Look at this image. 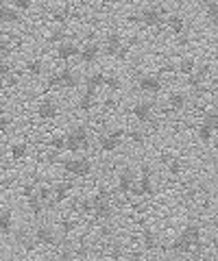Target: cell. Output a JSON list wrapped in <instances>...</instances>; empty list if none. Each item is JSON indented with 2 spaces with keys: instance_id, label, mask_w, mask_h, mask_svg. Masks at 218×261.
I'll use <instances>...</instances> for the list:
<instances>
[{
  "instance_id": "1",
  "label": "cell",
  "mask_w": 218,
  "mask_h": 261,
  "mask_svg": "<svg viewBox=\"0 0 218 261\" xmlns=\"http://www.w3.org/2000/svg\"><path fill=\"white\" fill-rule=\"evenodd\" d=\"M63 140H66V150H70V152H83L90 148V133H87L85 126L70 128L68 133L63 135Z\"/></svg>"
},
{
  "instance_id": "2",
  "label": "cell",
  "mask_w": 218,
  "mask_h": 261,
  "mask_svg": "<svg viewBox=\"0 0 218 261\" xmlns=\"http://www.w3.org/2000/svg\"><path fill=\"white\" fill-rule=\"evenodd\" d=\"M61 166L63 170H66L68 174L72 176H79V178H85V176H90L92 174V161L87 159V157H70V159H63L61 161Z\"/></svg>"
},
{
  "instance_id": "3",
  "label": "cell",
  "mask_w": 218,
  "mask_h": 261,
  "mask_svg": "<svg viewBox=\"0 0 218 261\" xmlns=\"http://www.w3.org/2000/svg\"><path fill=\"white\" fill-rule=\"evenodd\" d=\"M138 18L140 24H144L147 29H157L166 20V9H161V7H144V9H140Z\"/></svg>"
},
{
  "instance_id": "4",
  "label": "cell",
  "mask_w": 218,
  "mask_h": 261,
  "mask_svg": "<svg viewBox=\"0 0 218 261\" xmlns=\"http://www.w3.org/2000/svg\"><path fill=\"white\" fill-rule=\"evenodd\" d=\"M127 135V130L123 128H116V130H111V133H105L99 137V148L103 152H116L120 146H123V137Z\"/></svg>"
},
{
  "instance_id": "5",
  "label": "cell",
  "mask_w": 218,
  "mask_h": 261,
  "mask_svg": "<svg viewBox=\"0 0 218 261\" xmlns=\"http://www.w3.org/2000/svg\"><path fill=\"white\" fill-rule=\"evenodd\" d=\"M81 83L79 74L72 68H63L59 74H55L51 79V87H63V89H75Z\"/></svg>"
},
{
  "instance_id": "6",
  "label": "cell",
  "mask_w": 218,
  "mask_h": 261,
  "mask_svg": "<svg viewBox=\"0 0 218 261\" xmlns=\"http://www.w3.org/2000/svg\"><path fill=\"white\" fill-rule=\"evenodd\" d=\"M33 238L37 242V246H55L57 244V233H55V228L51 224H39L35 228Z\"/></svg>"
},
{
  "instance_id": "7",
  "label": "cell",
  "mask_w": 218,
  "mask_h": 261,
  "mask_svg": "<svg viewBox=\"0 0 218 261\" xmlns=\"http://www.w3.org/2000/svg\"><path fill=\"white\" fill-rule=\"evenodd\" d=\"M92 202H94V211L92 216L96 220H101V222H107L114 216V207H111V200H103L99 196H92Z\"/></svg>"
},
{
  "instance_id": "8",
  "label": "cell",
  "mask_w": 218,
  "mask_h": 261,
  "mask_svg": "<svg viewBox=\"0 0 218 261\" xmlns=\"http://www.w3.org/2000/svg\"><path fill=\"white\" fill-rule=\"evenodd\" d=\"M79 59L81 63H85V65H90V63H96L99 61V57H101V44H96V42H87L79 48Z\"/></svg>"
},
{
  "instance_id": "9",
  "label": "cell",
  "mask_w": 218,
  "mask_h": 261,
  "mask_svg": "<svg viewBox=\"0 0 218 261\" xmlns=\"http://www.w3.org/2000/svg\"><path fill=\"white\" fill-rule=\"evenodd\" d=\"M131 113L138 122H151L153 113H155V105H153L151 100H138L131 107Z\"/></svg>"
},
{
  "instance_id": "10",
  "label": "cell",
  "mask_w": 218,
  "mask_h": 261,
  "mask_svg": "<svg viewBox=\"0 0 218 261\" xmlns=\"http://www.w3.org/2000/svg\"><path fill=\"white\" fill-rule=\"evenodd\" d=\"M79 44L72 42V39H61V42L57 44V50H55V55H57L59 61H70L75 59V57L79 55Z\"/></svg>"
},
{
  "instance_id": "11",
  "label": "cell",
  "mask_w": 218,
  "mask_h": 261,
  "mask_svg": "<svg viewBox=\"0 0 218 261\" xmlns=\"http://www.w3.org/2000/svg\"><path fill=\"white\" fill-rule=\"evenodd\" d=\"M138 87L147 94H159L164 83H161V76H157V74H142L138 79Z\"/></svg>"
},
{
  "instance_id": "12",
  "label": "cell",
  "mask_w": 218,
  "mask_h": 261,
  "mask_svg": "<svg viewBox=\"0 0 218 261\" xmlns=\"http://www.w3.org/2000/svg\"><path fill=\"white\" fill-rule=\"evenodd\" d=\"M133 185H135V172L131 168H125V170H120V174H118V192L120 194H131L133 192Z\"/></svg>"
},
{
  "instance_id": "13",
  "label": "cell",
  "mask_w": 218,
  "mask_h": 261,
  "mask_svg": "<svg viewBox=\"0 0 218 261\" xmlns=\"http://www.w3.org/2000/svg\"><path fill=\"white\" fill-rule=\"evenodd\" d=\"M37 116H39V120H55L59 116L57 102L51 100V98H44V100L37 105Z\"/></svg>"
},
{
  "instance_id": "14",
  "label": "cell",
  "mask_w": 218,
  "mask_h": 261,
  "mask_svg": "<svg viewBox=\"0 0 218 261\" xmlns=\"http://www.w3.org/2000/svg\"><path fill=\"white\" fill-rule=\"evenodd\" d=\"M135 196H153L155 194V187H153V174H142L140 178H135L133 192Z\"/></svg>"
},
{
  "instance_id": "15",
  "label": "cell",
  "mask_w": 218,
  "mask_h": 261,
  "mask_svg": "<svg viewBox=\"0 0 218 261\" xmlns=\"http://www.w3.org/2000/svg\"><path fill=\"white\" fill-rule=\"evenodd\" d=\"M123 46H125L123 37H120L118 33H109V35L105 37V55H107V57H116Z\"/></svg>"
},
{
  "instance_id": "16",
  "label": "cell",
  "mask_w": 218,
  "mask_h": 261,
  "mask_svg": "<svg viewBox=\"0 0 218 261\" xmlns=\"http://www.w3.org/2000/svg\"><path fill=\"white\" fill-rule=\"evenodd\" d=\"M171 250L175 255H192V244L179 233V235H175V240L171 242Z\"/></svg>"
},
{
  "instance_id": "17",
  "label": "cell",
  "mask_w": 218,
  "mask_h": 261,
  "mask_svg": "<svg viewBox=\"0 0 218 261\" xmlns=\"http://www.w3.org/2000/svg\"><path fill=\"white\" fill-rule=\"evenodd\" d=\"M164 24L175 33V35H183L185 29H188V24H185V18H183V15H179V13H173L168 20H164Z\"/></svg>"
},
{
  "instance_id": "18",
  "label": "cell",
  "mask_w": 218,
  "mask_h": 261,
  "mask_svg": "<svg viewBox=\"0 0 218 261\" xmlns=\"http://www.w3.org/2000/svg\"><path fill=\"white\" fill-rule=\"evenodd\" d=\"M13 231V211L0 209V235H11Z\"/></svg>"
},
{
  "instance_id": "19",
  "label": "cell",
  "mask_w": 218,
  "mask_h": 261,
  "mask_svg": "<svg viewBox=\"0 0 218 261\" xmlns=\"http://www.w3.org/2000/svg\"><path fill=\"white\" fill-rule=\"evenodd\" d=\"M0 22H5V24H18V22H22V15H20V11H15L13 7L0 5Z\"/></svg>"
},
{
  "instance_id": "20",
  "label": "cell",
  "mask_w": 218,
  "mask_h": 261,
  "mask_svg": "<svg viewBox=\"0 0 218 261\" xmlns=\"http://www.w3.org/2000/svg\"><path fill=\"white\" fill-rule=\"evenodd\" d=\"M168 105H171L173 111H183L185 107H188V96H185L183 92H173L171 96H168Z\"/></svg>"
},
{
  "instance_id": "21",
  "label": "cell",
  "mask_w": 218,
  "mask_h": 261,
  "mask_svg": "<svg viewBox=\"0 0 218 261\" xmlns=\"http://www.w3.org/2000/svg\"><path fill=\"white\" fill-rule=\"evenodd\" d=\"M142 246H144V250H157L159 248V240L151 228H144L142 231Z\"/></svg>"
},
{
  "instance_id": "22",
  "label": "cell",
  "mask_w": 218,
  "mask_h": 261,
  "mask_svg": "<svg viewBox=\"0 0 218 261\" xmlns=\"http://www.w3.org/2000/svg\"><path fill=\"white\" fill-rule=\"evenodd\" d=\"M94 98H96V92H94V89H85V94L79 98V109L83 111V113L92 111V107H94Z\"/></svg>"
},
{
  "instance_id": "23",
  "label": "cell",
  "mask_w": 218,
  "mask_h": 261,
  "mask_svg": "<svg viewBox=\"0 0 218 261\" xmlns=\"http://www.w3.org/2000/svg\"><path fill=\"white\" fill-rule=\"evenodd\" d=\"M27 205H29V209H31V214L37 216V218H39V216H42L44 211H46V205H44V202L37 198V194H31V196H29V198H27Z\"/></svg>"
},
{
  "instance_id": "24",
  "label": "cell",
  "mask_w": 218,
  "mask_h": 261,
  "mask_svg": "<svg viewBox=\"0 0 218 261\" xmlns=\"http://www.w3.org/2000/svg\"><path fill=\"white\" fill-rule=\"evenodd\" d=\"M177 70H179V74L190 76L192 72L197 70V61L192 59V57H183V59H179V63H177Z\"/></svg>"
},
{
  "instance_id": "25",
  "label": "cell",
  "mask_w": 218,
  "mask_h": 261,
  "mask_svg": "<svg viewBox=\"0 0 218 261\" xmlns=\"http://www.w3.org/2000/svg\"><path fill=\"white\" fill-rule=\"evenodd\" d=\"M205 15L209 24L216 29V20H218V0H205Z\"/></svg>"
},
{
  "instance_id": "26",
  "label": "cell",
  "mask_w": 218,
  "mask_h": 261,
  "mask_svg": "<svg viewBox=\"0 0 218 261\" xmlns=\"http://www.w3.org/2000/svg\"><path fill=\"white\" fill-rule=\"evenodd\" d=\"M103 83H105V74L103 72H94V74H90L85 79V89H99V87H103Z\"/></svg>"
},
{
  "instance_id": "27",
  "label": "cell",
  "mask_w": 218,
  "mask_h": 261,
  "mask_svg": "<svg viewBox=\"0 0 218 261\" xmlns=\"http://www.w3.org/2000/svg\"><path fill=\"white\" fill-rule=\"evenodd\" d=\"M197 135H199V140L203 142V144H209V142L214 140L216 130H214V128H209L207 124H203V122H201V124H199V128H197Z\"/></svg>"
},
{
  "instance_id": "28",
  "label": "cell",
  "mask_w": 218,
  "mask_h": 261,
  "mask_svg": "<svg viewBox=\"0 0 218 261\" xmlns=\"http://www.w3.org/2000/svg\"><path fill=\"white\" fill-rule=\"evenodd\" d=\"M27 72L31 76H39L44 72V63H42V59H37V57H33V59H29L27 61Z\"/></svg>"
},
{
  "instance_id": "29",
  "label": "cell",
  "mask_w": 218,
  "mask_h": 261,
  "mask_svg": "<svg viewBox=\"0 0 218 261\" xmlns=\"http://www.w3.org/2000/svg\"><path fill=\"white\" fill-rule=\"evenodd\" d=\"M203 124H207L209 128H218V116H216V107H207L203 111Z\"/></svg>"
},
{
  "instance_id": "30",
  "label": "cell",
  "mask_w": 218,
  "mask_h": 261,
  "mask_svg": "<svg viewBox=\"0 0 218 261\" xmlns=\"http://www.w3.org/2000/svg\"><path fill=\"white\" fill-rule=\"evenodd\" d=\"M27 150H29V146L24 142H15L11 146V159L13 161H22L24 157H27Z\"/></svg>"
},
{
  "instance_id": "31",
  "label": "cell",
  "mask_w": 218,
  "mask_h": 261,
  "mask_svg": "<svg viewBox=\"0 0 218 261\" xmlns=\"http://www.w3.org/2000/svg\"><path fill=\"white\" fill-rule=\"evenodd\" d=\"M77 211L79 214H83V216H92V211H94L92 198H79L77 200Z\"/></svg>"
},
{
  "instance_id": "32",
  "label": "cell",
  "mask_w": 218,
  "mask_h": 261,
  "mask_svg": "<svg viewBox=\"0 0 218 261\" xmlns=\"http://www.w3.org/2000/svg\"><path fill=\"white\" fill-rule=\"evenodd\" d=\"M35 194H37V198L42 200L44 205H46L48 200H53V190H51L48 185H37V187H35Z\"/></svg>"
},
{
  "instance_id": "33",
  "label": "cell",
  "mask_w": 218,
  "mask_h": 261,
  "mask_svg": "<svg viewBox=\"0 0 218 261\" xmlns=\"http://www.w3.org/2000/svg\"><path fill=\"white\" fill-rule=\"evenodd\" d=\"M75 226H77V220H75V218L66 216V218L61 220V233H63V235H70L72 231H75Z\"/></svg>"
},
{
  "instance_id": "34",
  "label": "cell",
  "mask_w": 218,
  "mask_h": 261,
  "mask_svg": "<svg viewBox=\"0 0 218 261\" xmlns=\"http://www.w3.org/2000/svg\"><path fill=\"white\" fill-rule=\"evenodd\" d=\"M51 150L53 152H61L66 150V140H63V135H55L51 140Z\"/></svg>"
},
{
  "instance_id": "35",
  "label": "cell",
  "mask_w": 218,
  "mask_h": 261,
  "mask_svg": "<svg viewBox=\"0 0 218 261\" xmlns=\"http://www.w3.org/2000/svg\"><path fill=\"white\" fill-rule=\"evenodd\" d=\"M11 7L15 11H29L33 9V0H11Z\"/></svg>"
},
{
  "instance_id": "36",
  "label": "cell",
  "mask_w": 218,
  "mask_h": 261,
  "mask_svg": "<svg viewBox=\"0 0 218 261\" xmlns=\"http://www.w3.org/2000/svg\"><path fill=\"white\" fill-rule=\"evenodd\" d=\"M68 18H70V9H66V7H61V9L53 11V20H55V22H59V24H63Z\"/></svg>"
},
{
  "instance_id": "37",
  "label": "cell",
  "mask_w": 218,
  "mask_h": 261,
  "mask_svg": "<svg viewBox=\"0 0 218 261\" xmlns=\"http://www.w3.org/2000/svg\"><path fill=\"white\" fill-rule=\"evenodd\" d=\"M181 170H183V166H181L179 159H171V161H168V172H171L173 176H179Z\"/></svg>"
},
{
  "instance_id": "38",
  "label": "cell",
  "mask_w": 218,
  "mask_h": 261,
  "mask_svg": "<svg viewBox=\"0 0 218 261\" xmlns=\"http://www.w3.org/2000/svg\"><path fill=\"white\" fill-rule=\"evenodd\" d=\"M105 87H109L111 92H118L120 87H123V83L118 81V76H105V83H103Z\"/></svg>"
},
{
  "instance_id": "39",
  "label": "cell",
  "mask_w": 218,
  "mask_h": 261,
  "mask_svg": "<svg viewBox=\"0 0 218 261\" xmlns=\"http://www.w3.org/2000/svg\"><path fill=\"white\" fill-rule=\"evenodd\" d=\"M129 140L135 144H144V133L142 130H129Z\"/></svg>"
},
{
  "instance_id": "40",
  "label": "cell",
  "mask_w": 218,
  "mask_h": 261,
  "mask_svg": "<svg viewBox=\"0 0 218 261\" xmlns=\"http://www.w3.org/2000/svg\"><path fill=\"white\" fill-rule=\"evenodd\" d=\"M127 261H144V252H142V250H131V252H127Z\"/></svg>"
},
{
  "instance_id": "41",
  "label": "cell",
  "mask_w": 218,
  "mask_h": 261,
  "mask_svg": "<svg viewBox=\"0 0 218 261\" xmlns=\"http://www.w3.org/2000/svg\"><path fill=\"white\" fill-rule=\"evenodd\" d=\"M9 126H11V118L9 116H0V133L9 130Z\"/></svg>"
},
{
  "instance_id": "42",
  "label": "cell",
  "mask_w": 218,
  "mask_h": 261,
  "mask_svg": "<svg viewBox=\"0 0 218 261\" xmlns=\"http://www.w3.org/2000/svg\"><path fill=\"white\" fill-rule=\"evenodd\" d=\"M7 74H11V65L9 63H7L5 59H0V76H7Z\"/></svg>"
},
{
  "instance_id": "43",
  "label": "cell",
  "mask_w": 218,
  "mask_h": 261,
  "mask_svg": "<svg viewBox=\"0 0 218 261\" xmlns=\"http://www.w3.org/2000/svg\"><path fill=\"white\" fill-rule=\"evenodd\" d=\"M61 37H63V29H57V27H55L53 33H51V42H61Z\"/></svg>"
},
{
  "instance_id": "44",
  "label": "cell",
  "mask_w": 218,
  "mask_h": 261,
  "mask_svg": "<svg viewBox=\"0 0 218 261\" xmlns=\"http://www.w3.org/2000/svg\"><path fill=\"white\" fill-rule=\"evenodd\" d=\"M35 187H37L35 183H29V185H24V187H22V194H24V198H29L31 194H35Z\"/></svg>"
},
{
  "instance_id": "45",
  "label": "cell",
  "mask_w": 218,
  "mask_h": 261,
  "mask_svg": "<svg viewBox=\"0 0 218 261\" xmlns=\"http://www.w3.org/2000/svg\"><path fill=\"white\" fill-rule=\"evenodd\" d=\"M111 235H114V228L111 226H103L101 228V238H111Z\"/></svg>"
},
{
  "instance_id": "46",
  "label": "cell",
  "mask_w": 218,
  "mask_h": 261,
  "mask_svg": "<svg viewBox=\"0 0 218 261\" xmlns=\"http://www.w3.org/2000/svg\"><path fill=\"white\" fill-rule=\"evenodd\" d=\"M111 257H114V259L123 257V246H120V244H116V246H114V250H111Z\"/></svg>"
},
{
  "instance_id": "47",
  "label": "cell",
  "mask_w": 218,
  "mask_h": 261,
  "mask_svg": "<svg viewBox=\"0 0 218 261\" xmlns=\"http://www.w3.org/2000/svg\"><path fill=\"white\" fill-rule=\"evenodd\" d=\"M37 261H44V259H37Z\"/></svg>"
},
{
  "instance_id": "48",
  "label": "cell",
  "mask_w": 218,
  "mask_h": 261,
  "mask_svg": "<svg viewBox=\"0 0 218 261\" xmlns=\"http://www.w3.org/2000/svg\"><path fill=\"white\" fill-rule=\"evenodd\" d=\"M0 105H3V100H0Z\"/></svg>"
}]
</instances>
